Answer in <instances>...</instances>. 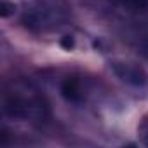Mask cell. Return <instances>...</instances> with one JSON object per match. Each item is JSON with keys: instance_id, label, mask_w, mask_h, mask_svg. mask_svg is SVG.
<instances>
[{"instance_id": "1", "label": "cell", "mask_w": 148, "mask_h": 148, "mask_svg": "<svg viewBox=\"0 0 148 148\" xmlns=\"http://www.w3.org/2000/svg\"><path fill=\"white\" fill-rule=\"evenodd\" d=\"M5 115L18 120L44 122L49 117V106L42 92L25 79H14L5 84L2 94Z\"/></svg>"}, {"instance_id": "2", "label": "cell", "mask_w": 148, "mask_h": 148, "mask_svg": "<svg viewBox=\"0 0 148 148\" xmlns=\"http://www.w3.org/2000/svg\"><path fill=\"white\" fill-rule=\"evenodd\" d=\"M66 19V14L58 5L38 0L30 4L23 12V23L33 32H49L58 26H61Z\"/></svg>"}, {"instance_id": "3", "label": "cell", "mask_w": 148, "mask_h": 148, "mask_svg": "<svg viewBox=\"0 0 148 148\" xmlns=\"http://www.w3.org/2000/svg\"><path fill=\"white\" fill-rule=\"evenodd\" d=\"M59 91H61V96L70 103L84 101V84H82L80 77L70 75V77L63 79V82L59 86Z\"/></svg>"}, {"instance_id": "4", "label": "cell", "mask_w": 148, "mask_h": 148, "mask_svg": "<svg viewBox=\"0 0 148 148\" xmlns=\"http://www.w3.org/2000/svg\"><path fill=\"white\" fill-rule=\"evenodd\" d=\"M113 68H115L117 75H119L122 80H125V82H129V84H134V86L145 84V79H146V77H145L143 70L138 68L136 64H131V63H115Z\"/></svg>"}, {"instance_id": "5", "label": "cell", "mask_w": 148, "mask_h": 148, "mask_svg": "<svg viewBox=\"0 0 148 148\" xmlns=\"http://www.w3.org/2000/svg\"><path fill=\"white\" fill-rule=\"evenodd\" d=\"M119 4L131 7V9H145L148 7V0H117Z\"/></svg>"}, {"instance_id": "6", "label": "cell", "mask_w": 148, "mask_h": 148, "mask_svg": "<svg viewBox=\"0 0 148 148\" xmlns=\"http://www.w3.org/2000/svg\"><path fill=\"white\" fill-rule=\"evenodd\" d=\"M9 12H11V5H9V2H5V0H4V4H2V16L7 18Z\"/></svg>"}, {"instance_id": "7", "label": "cell", "mask_w": 148, "mask_h": 148, "mask_svg": "<svg viewBox=\"0 0 148 148\" xmlns=\"http://www.w3.org/2000/svg\"><path fill=\"white\" fill-rule=\"evenodd\" d=\"M141 132H143V136H145V141L148 143V120L143 122V125H141Z\"/></svg>"}]
</instances>
